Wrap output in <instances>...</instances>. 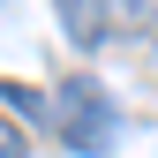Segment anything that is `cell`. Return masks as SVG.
Masks as SVG:
<instances>
[{
  "instance_id": "3957f363",
  "label": "cell",
  "mask_w": 158,
  "mask_h": 158,
  "mask_svg": "<svg viewBox=\"0 0 158 158\" xmlns=\"http://www.w3.org/2000/svg\"><path fill=\"white\" fill-rule=\"evenodd\" d=\"M106 30H128V38H158V0H106Z\"/></svg>"
},
{
  "instance_id": "5b68a950",
  "label": "cell",
  "mask_w": 158,
  "mask_h": 158,
  "mask_svg": "<svg viewBox=\"0 0 158 158\" xmlns=\"http://www.w3.org/2000/svg\"><path fill=\"white\" fill-rule=\"evenodd\" d=\"M0 98H8L15 113H45V98H38V90H23V83H0Z\"/></svg>"
},
{
  "instance_id": "277c9868",
  "label": "cell",
  "mask_w": 158,
  "mask_h": 158,
  "mask_svg": "<svg viewBox=\"0 0 158 158\" xmlns=\"http://www.w3.org/2000/svg\"><path fill=\"white\" fill-rule=\"evenodd\" d=\"M0 158H30V135L15 128V113H0Z\"/></svg>"
},
{
  "instance_id": "7a4b0ae2",
  "label": "cell",
  "mask_w": 158,
  "mask_h": 158,
  "mask_svg": "<svg viewBox=\"0 0 158 158\" xmlns=\"http://www.w3.org/2000/svg\"><path fill=\"white\" fill-rule=\"evenodd\" d=\"M53 8H60V30L75 38V45H106V0H53Z\"/></svg>"
},
{
  "instance_id": "6da1fadb",
  "label": "cell",
  "mask_w": 158,
  "mask_h": 158,
  "mask_svg": "<svg viewBox=\"0 0 158 158\" xmlns=\"http://www.w3.org/2000/svg\"><path fill=\"white\" fill-rule=\"evenodd\" d=\"M45 121H53V135H60L68 151H83V158H106L113 151V106H106V90H98L90 75H68V83L53 90Z\"/></svg>"
}]
</instances>
